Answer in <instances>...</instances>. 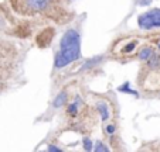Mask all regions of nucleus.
<instances>
[{
  "label": "nucleus",
  "instance_id": "obj_5",
  "mask_svg": "<svg viewBox=\"0 0 160 152\" xmlns=\"http://www.w3.org/2000/svg\"><path fill=\"white\" fill-rule=\"evenodd\" d=\"M55 37V28L54 27H45L41 31H38L36 35V45L41 49L48 48L51 45L52 39Z\"/></svg>",
  "mask_w": 160,
  "mask_h": 152
},
{
  "label": "nucleus",
  "instance_id": "obj_16",
  "mask_svg": "<svg viewBox=\"0 0 160 152\" xmlns=\"http://www.w3.org/2000/svg\"><path fill=\"white\" fill-rule=\"evenodd\" d=\"M128 87H129V83H126V85H123V86H121V87H119V90H121V92H128V93H130V94H135V96H139V94H138V92H133V90L128 89Z\"/></svg>",
  "mask_w": 160,
  "mask_h": 152
},
{
  "label": "nucleus",
  "instance_id": "obj_19",
  "mask_svg": "<svg viewBox=\"0 0 160 152\" xmlns=\"http://www.w3.org/2000/svg\"><path fill=\"white\" fill-rule=\"evenodd\" d=\"M0 87H2V81H0Z\"/></svg>",
  "mask_w": 160,
  "mask_h": 152
},
{
  "label": "nucleus",
  "instance_id": "obj_18",
  "mask_svg": "<svg viewBox=\"0 0 160 152\" xmlns=\"http://www.w3.org/2000/svg\"><path fill=\"white\" fill-rule=\"evenodd\" d=\"M47 151H55V152H58V151H61L60 148H57V146H52V145H50L48 148H47Z\"/></svg>",
  "mask_w": 160,
  "mask_h": 152
},
{
  "label": "nucleus",
  "instance_id": "obj_17",
  "mask_svg": "<svg viewBox=\"0 0 160 152\" xmlns=\"http://www.w3.org/2000/svg\"><path fill=\"white\" fill-rule=\"evenodd\" d=\"M153 0H138V4L139 6H149Z\"/></svg>",
  "mask_w": 160,
  "mask_h": 152
},
{
  "label": "nucleus",
  "instance_id": "obj_11",
  "mask_svg": "<svg viewBox=\"0 0 160 152\" xmlns=\"http://www.w3.org/2000/svg\"><path fill=\"white\" fill-rule=\"evenodd\" d=\"M146 65H148V68L152 69V71H154V69H159L160 68V54H156V52H153V54H152V57L149 58L148 61H146Z\"/></svg>",
  "mask_w": 160,
  "mask_h": 152
},
{
  "label": "nucleus",
  "instance_id": "obj_7",
  "mask_svg": "<svg viewBox=\"0 0 160 152\" xmlns=\"http://www.w3.org/2000/svg\"><path fill=\"white\" fill-rule=\"evenodd\" d=\"M10 34H12V35L18 37V38H27V37L31 34V28H30V25H28L27 23L21 21V23H18L17 25L13 28Z\"/></svg>",
  "mask_w": 160,
  "mask_h": 152
},
{
  "label": "nucleus",
  "instance_id": "obj_9",
  "mask_svg": "<svg viewBox=\"0 0 160 152\" xmlns=\"http://www.w3.org/2000/svg\"><path fill=\"white\" fill-rule=\"evenodd\" d=\"M70 96H68V92L67 90H61L57 96H55L54 101H52V107L54 108H61L62 106L67 104V101H68Z\"/></svg>",
  "mask_w": 160,
  "mask_h": 152
},
{
  "label": "nucleus",
  "instance_id": "obj_10",
  "mask_svg": "<svg viewBox=\"0 0 160 152\" xmlns=\"http://www.w3.org/2000/svg\"><path fill=\"white\" fill-rule=\"evenodd\" d=\"M103 61H105V57H103V55H99V57L91 58V59H88L87 62L84 63V66L81 68V71H85V69H91V68H94V66H97V65H101Z\"/></svg>",
  "mask_w": 160,
  "mask_h": 152
},
{
  "label": "nucleus",
  "instance_id": "obj_15",
  "mask_svg": "<svg viewBox=\"0 0 160 152\" xmlns=\"http://www.w3.org/2000/svg\"><path fill=\"white\" fill-rule=\"evenodd\" d=\"M105 132L108 135H113L116 132V125L115 124H108L105 125Z\"/></svg>",
  "mask_w": 160,
  "mask_h": 152
},
{
  "label": "nucleus",
  "instance_id": "obj_1",
  "mask_svg": "<svg viewBox=\"0 0 160 152\" xmlns=\"http://www.w3.org/2000/svg\"><path fill=\"white\" fill-rule=\"evenodd\" d=\"M10 9L26 18H47L58 24L70 23L74 13L68 10L67 0H9Z\"/></svg>",
  "mask_w": 160,
  "mask_h": 152
},
{
  "label": "nucleus",
  "instance_id": "obj_2",
  "mask_svg": "<svg viewBox=\"0 0 160 152\" xmlns=\"http://www.w3.org/2000/svg\"><path fill=\"white\" fill-rule=\"evenodd\" d=\"M81 58V35L78 30L70 28L64 33L60 41V49L54 58V68L62 69Z\"/></svg>",
  "mask_w": 160,
  "mask_h": 152
},
{
  "label": "nucleus",
  "instance_id": "obj_14",
  "mask_svg": "<svg viewBox=\"0 0 160 152\" xmlns=\"http://www.w3.org/2000/svg\"><path fill=\"white\" fill-rule=\"evenodd\" d=\"M84 149L85 151H92L94 149V144H92V141L89 140V138H84Z\"/></svg>",
  "mask_w": 160,
  "mask_h": 152
},
{
  "label": "nucleus",
  "instance_id": "obj_13",
  "mask_svg": "<svg viewBox=\"0 0 160 152\" xmlns=\"http://www.w3.org/2000/svg\"><path fill=\"white\" fill-rule=\"evenodd\" d=\"M94 151L101 152V151H109V149H108V146H106L103 142H101V141H98V142L95 144V146H94Z\"/></svg>",
  "mask_w": 160,
  "mask_h": 152
},
{
  "label": "nucleus",
  "instance_id": "obj_8",
  "mask_svg": "<svg viewBox=\"0 0 160 152\" xmlns=\"http://www.w3.org/2000/svg\"><path fill=\"white\" fill-rule=\"evenodd\" d=\"M97 113L99 114L101 120L102 121H108L109 117H111V111H109V106L106 104V101H98L97 103Z\"/></svg>",
  "mask_w": 160,
  "mask_h": 152
},
{
  "label": "nucleus",
  "instance_id": "obj_3",
  "mask_svg": "<svg viewBox=\"0 0 160 152\" xmlns=\"http://www.w3.org/2000/svg\"><path fill=\"white\" fill-rule=\"evenodd\" d=\"M18 59V49L9 41H0V81L13 78Z\"/></svg>",
  "mask_w": 160,
  "mask_h": 152
},
{
  "label": "nucleus",
  "instance_id": "obj_4",
  "mask_svg": "<svg viewBox=\"0 0 160 152\" xmlns=\"http://www.w3.org/2000/svg\"><path fill=\"white\" fill-rule=\"evenodd\" d=\"M138 25L142 30H152L160 27V9H152L138 17Z\"/></svg>",
  "mask_w": 160,
  "mask_h": 152
},
{
  "label": "nucleus",
  "instance_id": "obj_6",
  "mask_svg": "<svg viewBox=\"0 0 160 152\" xmlns=\"http://www.w3.org/2000/svg\"><path fill=\"white\" fill-rule=\"evenodd\" d=\"M138 45H139V39L129 38L125 41H119L116 45H113V49H116L118 55H132Z\"/></svg>",
  "mask_w": 160,
  "mask_h": 152
},
{
  "label": "nucleus",
  "instance_id": "obj_12",
  "mask_svg": "<svg viewBox=\"0 0 160 152\" xmlns=\"http://www.w3.org/2000/svg\"><path fill=\"white\" fill-rule=\"evenodd\" d=\"M154 52L153 47H150V45H146V47H143L142 49L138 52V58H139L140 61H148L149 58L152 57V54Z\"/></svg>",
  "mask_w": 160,
  "mask_h": 152
}]
</instances>
